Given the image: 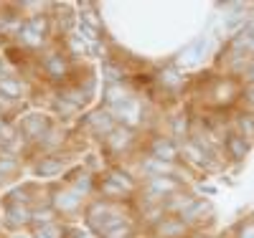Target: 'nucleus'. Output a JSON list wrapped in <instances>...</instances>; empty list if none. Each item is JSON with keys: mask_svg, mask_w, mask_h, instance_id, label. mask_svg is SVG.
<instances>
[{"mask_svg": "<svg viewBox=\"0 0 254 238\" xmlns=\"http://www.w3.org/2000/svg\"><path fill=\"white\" fill-rule=\"evenodd\" d=\"M44 28H46L44 20H33V23L23 26V31H20V38H23L26 43H31V46H38L41 38H44Z\"/></svg>", "mask_w": 254, "mask_h": 238, "instance_id": "nucleus-8", "label": "nucleus"}, {"mask_svg": "<svg viewBox=\"0 0 254 238\" xmlns=\"http://www.w3.org/2000/svg\"><path fill=\"white\" fill-rule=\"evenodd\" d=\"M107 142H110L112 149L127 147V142H130V129H127V127H115L112 132H110V137H107Z\"/></svg>", "mask_w": 254, "mask_h": 238, "instance_id": "nucleus-13", "label": "nucleus"}, {"mask_svg": "<svg viewBox=\"0 0 254 238\" xmlns=\"http://www.w3.org/2000/svg\"><path fill=\"white\" fill-rule=\"evenodd\" d=\"M0 129H3V124H0ZM0 135H3V132H0Z\"/></svg>", "mask_w": 254, "mask_h": 238, "instance_id": "nucleus-27", "label": "nucleus"}, {"mask_svg": "<svg viewBox=\"0 0 254 238\" xmlns=\"http://www.w3.org/2000/svg\"><path fill=\"white\" fill-rule=\"evenodd\" d=\"M249 79L254 81V63H252V66H249Z\"/></svg>", "mask_w": 254, "mask_h": 238, "instance_id": "nucleus-25", "label": "nucleus"}, {"mask_svg": "<svg viewBox=\"0 0 254 238\" xmlns=\"http://www.w3.org/2000/svg\"><path fill=\"white\" fill-rule=\"evenodd\" d=\"M23 132L28 137H44L49 132V117L44 114H31L23 119Z\"/></svg>", "mask_w": 254, "mask_h": 238, "instance_id": "nucleus-5", "label": "nucleus"}, {"mask_svg": "<svg viewBox=\"0 0 254 238\" xmlns=\"http://www.w3.org/2000/svg\"><path fill=\"white\" fill-rule=\"evenodd\" d=\"M155 231H158V236H163V238H176V236H183L186 223L178 221V218H168V221H160V223L155 226Z\"/></svg>", "mask_w": 254, "mask_h": 238, "instance_id": "nucleus-7", "label": "nucleus"}, {"mask_svg": "<svg viewBox=\"0 0 254 238\" xmlns=\"http://www.w3.org/2000/svg\"><path fill=\"white\" fill-rule=\"evenodd\" d=\"M61 236V228L56 223H41L36 228V236L33 238H59Z\"/></svg>", "mask_w": 254, "mask_h": 238, "instance_id": "nucleus-17", "label": "nucleus"}, {"mask_svg": "<svg viewBox=\"0 0 254 238\" xmlns=\"http://www.w3.org/2000/svg\"><path fill=\"white\" fill-rule=\"evenodd\" d=\"M69 46L81 53V51H87V41H84L81 36H71V38H69Z\"/></svg>", "mask_w": 254, "mask_h": 238, "instance_id": "nucleus-21", "label": "nucleus"}, {"mask_svg": "<svg viewBox=\"0 0 254 238\" xmlns=\"http://www.w3.org/2000/svg\"><path fill=\"white\" fill-rule=\"evenodd\" d=\"M211 203H206V200H201V203H190L186 210H183V221L186 223H196V221H206L208 215H211Z\"/></svg>", "mask_w": 254, "mask_h": 238, "instance_id": "nucleus-6", "label": "nucleus"}, {"mask_svg": "<svg viewBox=\"0 0 254 238\" xmlns=\"http://www.w3.org/2000/svg\"><path fill=\"white\" fill-rule=\"evenodd\" d=\"M46 69H49L51 76H64V74H66V63H64V58L51 56V58L46 61Z\"/></svg>", "mask_w": 254, "mask_h": 238, "instance_id": "nucleus-19", "label": "nucleus"}, {"mask_svg": "<svg viewBox=\"0 0 254 238\" xmlns=\"http://www.w3.org/2000/svg\"><path fill=\"white\" fill-rule=\"evenodd\" d=\"M132 236V228L127 221L117 223V226H110V228H104L102 231V238H130Z\"/></svg>", "mask_w": 254, "mask_h": 238, "instance_id": "nucleus-14", "label": "nucleus"}, {"mask_svg": "<svg viewBox=\"0 0 254 238\" xmlns=\"http://www.w3.org/2000/svg\"><path fill=\"white\" fill-rule=\"evenodd\" d=\"M56 172H61V165L56 160H41V162H36V175H56Z\"/></svg>", "mask_w": 254, "mask_h": 238, "instance_id": "nucleus-16", "label": "nucleus"}, {"mask_svg": "<svg viewBox=\"0 0 254 238\" xmlns=\"http://www.w3.org/2000/svg\"><path fill=\"white\" fill-rule=\"evenodd\" d=\"M71 238H89V236H87V233H81V231H76V233H74Z\"/></svg>", "mask_w": 254, "mask_h": 238, "instance_id": "nucleus-23", "label": "nucleus"}, {"mask_svg": "<svg viewBox=\"0 0 254 238\" xmlns=\"http://www.w3.org/2000/svg\"><path fill=\"white\" fill-rule=\"evenodd\" d=\"M247 96H249V101L254 104V86H252V89H249V94H247Z\"/></svg>", "mask_w": 254, "mask_h": 238, "instance_id": "nucleus-24", "label": "nucleus"}, {"mask_svg": "<svg viewBox=\"0 0 254 238\" xmlns=\"http://www.w3.org/2000/svg\"><path fill=\"white\" fill-rule=\"evenodd\" d=\"M178 188H181V183L176 180V178H171V175H155L150 183H147V192H150L153 198H165V195H176L178 192Z\"/></svg>", "mask_w": 254, "mask_h": 238, "instance_id": "nucleus-2", "label": "nucleus"}, {"mask_svg": "<svg viewBox=\"0 0 254 238\" xmlns=\"http://www.w3.org/2000/svg\"><path fill=\"white\" fill-rule=\"evenodd\" d=\"M206 48H208V38H206V36H201L198 41L190 43V46H188L186 51H181V53H178V66H183V69L196 66V63L206 56Z\"/></svg>", "mask_w": 254, "mask_h": 238, "instance_id": "nucleus-1", "label": "nucleus"}, {"mask_svg": "<svg viewBox=\"0 0 254 238\" xmlns=\"http://www.w3.org/2000/svg\"><path fill=\"white\" fill-rule=\"evenodd\" d=\"M104 99H107V104H112V106H120V104H125V101H130L132 96H130V92H127L122 84H110Z\"/></svg>", "mask_w": 254, "mask_h": 238, "instance_id": "nucleus-10", "label": "nucleus"}, {"mask_svg": "<svg viewBox=\"0 0 254 238\" xmlns=\"http://www.w3.org/2000/svg\"><path fill=\"white\" fill-rule=\"evenodd\" d=\"M20 92H23V86H20L18 81H13V79H0V94H5V96H18Z\"/></svg>", "mask_w": 254, "mask_h": 238, "instance_id": "nucleus-18", "label": "nucleus"}, {"mask_svg": "<svg viewBox=\"0 0 254 238\" xmlns=\"http://www.w3.org/2000/svg\"><path fill=\"white\" fill-rule=\"evenodd\" d=\"M252 43H254V26H244L234 41V53H244L247 48H252Z\"/></svg>", "mask_w": 254, "mask_h": 238, "instance_id": "nucleus-12", "label": "nucleus"}, {"mask_svg": "<svg viewBox=\"0 0 254 238\" xmlns=\"http://www.w3.org/2000/svg\"><path fill=\"white\" fill-rule=\"evenodd\" d=\"M18 238H26V236H18Z\"/></svg>", "mask_w": 254, "mask_h": 238, "instance_id": "nucleus-28", "label": "nucleus"}, {"mask_svg": "<svg viewBox=\"0 0 254 238\" xmlns=\"http://www.w3.org/2000/svg\"><path fill=\"white\" fill-rule=\"evenodd\" d=\"M31 218L23 203H8V213H5V223L8 226H23Z\"/></svg>", "mask_w": 254, "mask_h": 238, "instance_id": "nucleus-9", "label": "nucleus"}, {"mask_svg": "<svg viewBox=\"0 0 254 238\" xmlns=\"http://www.w3.org/2000/svg\"><path fill=\"white\" fill-rule=\"evenodd\" d=\"M3 71H5V66H3V61H0V79H3Z\"/></svg>", "mask_w": 254, "mask_h": 238, "instance_id": "nucleus-26", "label": "nucleus"}, {"mask_svg": "<svg viewBox=\"0 0 254 238\" xmlns=\"http://www.w3.org/2000/svg\"><path fill=\"white\" fill-rule=\"evenodd\" d=\"M237 238H254V223H247V226H242Z\"/></svg>", "mask_w": 254, "mask_h": 238, "instance_id": "nucleus-22", "label": "nucleus"}, {"mask_svg": "<svg viewBox=\"0 0 254 238\" xmlns=\"http://www.w3.org/2000/svg\"><path fill=\"white\" fill-rule=\"evenodd\" d=\"M115 117H117L125 127L137 124V122H140V104H137L135 99H130V101H125V104L115 106Z\"/></svg>", "mask_w": 254, "mask_h": 238, "instance_id": "nucleus-4", "label": "nucleus"}, {"mask_svg": "<svg viewBox=\"0 0 254 238\" xmlns=\"http://www.w3.org/2000/svg\"><path fill=\"white\" fill-rule=\"evenodd\" d=\"M76 205H79V190H74V192H59V195H56V208L59 210H71Z\"/></svg>", "mask_w": 254, "mask_h": 238, "instance_id": "nucleus-15", "label": "nucleus"}, {"mask_svg": "<svg viewBox=\"0 0 254 238\" xmlns=\"http://www.w3.org/2000/svg\"><path fill=\"white\" fill-rule=\"evenodd\" d=\"M153 157L165 162V165H171L176 157H178V147L173 144V140H165V137H158L153 142Z\"/></svg>", "mask_w": 254, "mask_h": 238, "instance_id": "nucleus-3", "label": "nucleus"}, {"mask_svg": "<svg viewBox=\"0 0 254 238\" xmlns=\"http://www.w3.org/2000/svg\"><path fill=\"white\" fill-rule=\"evenodd\" d=\"M110 180L122 190V192H130L132 190V180L130 178H127V175H122V172H112V175H110Z\"/></svg>", "mask_w": 254, "mask_h": 238, "instance_id": "nucleus-20", "label": "nucleus"}, {"mask_svg": "<svg viewBox=\"0 0 254 238\" xmlns=\"http://www.w3.org/2000/svg\"><path fill=\"white\" fill-rule=\"evenodd\" d=\"M226 149L231 152V157H244L247 155V149H249V142L242 137V135H229V140H226Z\"/></svg>", "mask_w": 254, "mask_h": 238, "instance_id": "nucleus-11", "label": "nucleus"}]
</instances>
